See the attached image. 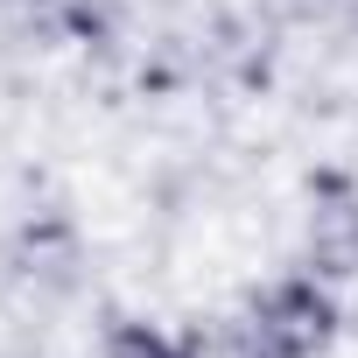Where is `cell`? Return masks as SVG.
Listing matches in <instances>:
<instances>
[{
    "mask_svg": "<svg viewBox=\"0 0 358 358\" xmlns=\"http://www.w3.org/2000/svg\"><path fill=\"white\" fill-rule=\"evenodd\" d=\"M323 330H330V309H323L309 288H281V295L267 302V316H260V337L274 344V358H295V351H309Z\"/></svg>",
    "mask_w": 358,
    "mask_h": 358,
    "instance_id": "obj_1",
    "label": "cell"
},
{
    "mask_svg": "<svg viewBox=\"0 0 358 358\" xmlns=\"http://www.w3.org/2000/svg\"><path fill=\"white\" fill-rule=\"evenodd\" d=\"M113 358H176L155 330H120V344H113Z\"/></svg>",
    "mask_w": 358,
    "mask_h": 358,
    "instance_id": "obj_2",
    "label": "cell"
}]
</instances>
